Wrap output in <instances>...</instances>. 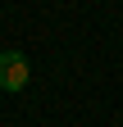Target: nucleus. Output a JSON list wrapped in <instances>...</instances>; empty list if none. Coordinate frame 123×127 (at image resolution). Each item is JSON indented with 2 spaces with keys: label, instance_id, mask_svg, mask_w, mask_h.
<instances>
[{
  "label": "nucleus",
  "instance_id": "f257e3e1",
  "mask_svg": "<svg viewBox=\"0 0 123 127\" xmlns=\"http://www.w3.org/2000/svg\"><path fill=\"white\" fill-rule=\"evenodd\" d=\"M27 77H32V68H27V59L18 50H5V55H0V91H23Z\"/></svg>",
  "mask_w": 123,
  "mask_h": 127
}]
</instances>
